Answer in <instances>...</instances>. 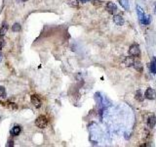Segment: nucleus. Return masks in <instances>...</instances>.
<instances>
[{"instance_id": "nucleus-1", "label": "nucleus", "mask_w": 156, "mask_h": 147, "mask_svg": "<svg viewBox=\"0 0 156 147\" xmlns=\"http://www.w3.org/2000/svg\"><path fill=\"white\" fill-rule=\"evenodd\" d=\"M48 125V120L46 116L44 115H40V116L35 120V125L39 129H45Z\"/></svg>"}, {"instance_id": "nucleus-2", "label": "nucleus", "mask_w": 156, "mask_h": 147, "mask_svg": "<svg viewBox=\"0 0 156 147\" xmlns=\"http://www.w3.org/2000/svg\"><path fill=\"white\" fill-rule=\"evenodd\" d=\"M129 54L133 57H139L141 55V50H139V47L138 44H133L131 45L130 48H129Z\"/></svg>"}, {"instance_id": "nucleus-3", "label": "nucleus", "mask_w": 156, "mask_h": 147, "mask_svg": "<svg viewBox=\"0 0 156 147\" xmlns=\"http://www.w3.org/2000/svg\"><path fill=\"white\" fill-rule=\"evenodd\" d=\"M30 101H31V103L33 104V106L35 107V108H40L41 105H42L41 99H40V97L37 94H32L30 96Z\"/></svg>"}, {"instance_id": "nucleus-4", "label": "nucleus", "mask_w": 156, "mask_h": 147, "mask_svg": "<svg viewBox=\"0 0 156 147\" xmlns=\"http://www.w3.org/2000/svg\"><path fill=\"white\" fill-rule=\"evenodd\" d=\"M144 96H146V99L154 100L156 97V92L154 89H152V88H147L146 93H144Z\"/></svg>"}, {"instance_id": "nucleus-5", "label": "nucleus", "mask_w": 156, "mask_h": 147, "mask_svg": "<svg viewBox=\"0 0 156 147\" xmlns=\"http://www.w3.org/2000/svg\"><path fill=\"white\" fill-rule=\"evenodd\" d=\"M106 10L110 14H115V13L117 12V6L113 2H108V3L106 4Z\"/></svg>"}, {"instance_id": "nucleus-6", "label": "nucleus", "mask_w": 156, "mask_h": 147, "mask_svg": "<svg viewBox=\"0 0 156 147\" xmlns=\"http://www.w3.org/2000/svg\"><path fill=\"white\" fill-rule=\"evenodd\" d=\"M113 22L116 24L117 26H123L125 23V21L121 15H114L113 16Z\"/></svg>"}, {"instance_id": "nucleus-7", "label": "nucleus", "mask_w": 156, "mask_h": 147, "mask_svg": "<svg viewBox=\"0 0 156 147\" xmlns=\"http://www.w3.org/2000/svg\"><path fill=\"white\" fill-rule=\"evenodd\" d=\"M21 127H20V125H14V127H12V130H11V135H13V136H18L19 134L21 133Z\"/></svg>"}, {"instance_id": "nucleus-8", "label": "nucleus", "mask_w": 156, "mask_h": 147, "mask_svg": "<svg viewBox=\"0 0 156 147\" xmlns=\"http://www.w3.org/2000/svg\"><path fill=\"white\" fill-rule=\"evenodd\" d=\"M155 125H156V117L154 115H151L148 118V120H147V125H148L149 129H153L155 127Z\"/></svg>"}, {"instance_id": "nucleus-9", "label": "nucleus", "mask_w": 156, "mask_h": 147, "mask_svg": "<svg viewBox=\"0 0 156 147\" xmlns=\"http://www.w3.org/2000/svg\"><path fill=\"white\" fill-rule=\"evenodd\" d=\"M8 29H9V26H8V24L6 22H3V24H2V26H1V28H0V36H4L5 34L7 33Z\"/></svg>"}, {"instance_id": "nucleus-10", "label": "nucleus", "mask_w": 156, "mask_h": 147, "mask_svg": "<svg viewBox=\"0 0 156 147\" xmlns=\"http://www.w3.org/2000/svg\"><path fill=\"white\" fill-rule=\"evenodd\" d=\"M137 13H138V17H139V22L142 24V21L144 20V17H146V15H144V10H142L139 6H137Z\"/></svg>"}, {"instance_id": "nucleus-11", "label": "nucleus", "mask_w": 156, "mask_h": 147, "mask_svg": "<svg viewBox=\"0 0 156 147\" xmlns=\"http://www.w3.org/2000/svg\"><path fill=\"white\" fill-rule=\"evenodd\" d=\"M148 69L151 74L156 73V59L155 58H153L151 62L148 64Z\"/></svg>"}, {"instance_id": "nucleus-12", "label": "nucleus", "mask_w": 156, "mask_h": 147, "mask_svg": "<svg viewBox=\"0 0 156 147\" xmlns=\"http://www.w3.org/2000/svg\"><path fill=\"white\" fill-rule=\"evenodd\" d=\"M124 63L127 67H131V66L134 65V63H135V59H134L133 56L130 55V57H126Z\"/></svg>"}, {"instance_id": "nucleus-13", "label": "nucleus", "mask_w": 156, "mask_h": 147, "mask_svg": "<svg viewBox=\"0 0 156 147\" xmlns=\"http://www.w3.org/2000/svg\"><path fill=\"white\" fill-rule=\"evenodd\" d=\"M95 99H96V102L98 103L99 106H101L104 103V100H103V97L101 96V93L99 92H97L95 94Z\"/></svg>"}, {"instance_id": "nucleus-14", "label": "nucleus", "mask_w": 156, "mask_h": 147, "mask_svg": "<svg viewBox=\"0 0 156 147\" xmlns=\"http://www.w3.org/2000/svg\"><path fill=\"white\" fill-rule=\"evenodd\" d=\"M144 97H146V96H144V94H142V92L141 91V90H138V91L136 92L135 98L138 101H139V102H142V101L144 100Z\"/></svg>"}, {"instance_id": "nucleus-15", "label": "nucleus", "mask_w": 156, "mask_h": 147, "mask_svg": "<svg viewBox=\"0 0 156 147\" xmlns=\"http://www.w3.org/2000/svg\"><path fill=\"white\" fill-rule=\"evenodd\" d=\"M134 68L136 69L138 72H142V70H144V68H142V63L139 62V60H135V63H134V65H133Z\"/></svg>"}, {"instance_id": "nucleus-16", "label": "nucleus", "mask_w": 156, "mask_h": 147, "mask_svg": "<svg viewBox=\"0 0 156 147\" xmlns=\"http://www.w3.org/2000/svg\"><path fill=\"white\" fill-rule=\"evenodd\" d=\"M120 5L124 8L125 10H129L130 9V5H129V1L128 0H119Z\"/></svg>"}, {"instance_id": "nucleus-17", "label": "nucleus", "mask_w": 156, "mask_h": 147, "mask_svg": "<svg viewBox=\"0 0 156 147\" xmlns=\"http://www.w3.org/2000/svg\"><path fill=\"white\" fill-rule=\"evenodd\" d=\"M68 4L72 8H76L79 5V0H68Z\"/></svg>"}, {"instance_id": "nucleus-18", "label": "nucleus", "mask_w": 156, "mask_h": 147, "mask_svg": "<svg viewBox=\"0 0 156 147\" xmlns=\"http://www.w3.org/2000/svg\"><path fill=\"white\" fill-rule=\"evenodd\" d=\"M12 31L14 33H19L21 31V25L19 23H15L14 25L12 26Z\"/></svg>"}, {"instance_id": "nucleus-19", "label": "nucleus", "mask_w": 156, "mask_h": 147, "mask_svg": "<svg viewBox=\"0 0 156 147\" xmlns=\"http://www.w3.org/2000/svg\"><path fill=\"white\" fill-rule=\"evenodd\" d=\"M6 97V89L4 86H0V98Z\"/></svg>"}, {"instance_id": "nucleus-20", "label": "nucleus", "mask_w": 156, "mask_h": 147, "mask_svg": "<svg viewBox=\"0 0 156 147\" xmlns=\"http://www.w3.org/2000/svg\"><path fill=\"white\" fill-rule=\"evenodd\" d=\"M149 23H150V16H146L144 20L142 21V24H144V25H148Z\"/></svg>"}, {"instance_id": "nucleus-21", "label": "nucleus", "mask_w": 156, "mask_h": 147, "mask_svg": "<svg viewBox=\"0 0 156 147\" xmlns=\"http://www.w3.org/2000/svg\"><path fill=\"white\" fill-rule=\"evenodd\" d=\"M6 146L7 147H13V146H14V141H13V139H9V140H8Z\"/></svg>"}, {"instance_id": "nucleus-22", "label": "nucleus", "mask_w": 156, "mask_h": 147, "mask_svg": "<svg viewBox=\"0 0 156 147\" xmlns=\"http://www.w3.org/2000/svg\"><path fill=\"white\" fill-rule=\"evenodd\" d=\"M4 46V38H3V36H0V50L3 48Z\"/></svg>"}, {"instance_id": "nucleus-23", "label": "nucleus", "mask_w": 156, "mask_h": 147, "mask_svg": "<svg viewBox=\"0 0 156 147\" xmlns=\"http://www.w3.org/2000/svg\"><path fill=\"white\" fill-rule=\"evenodd\" d=\"M90 0H79V2H81V3H86V2H89Z\"/></svg>"}, {"instance_id": "nucleus-24", "label": "nucleus", "mask_w": 156, "mask_h": 147, "mask_svg": "<svg viewBox=\"0 0 156 147\" xmlns=\"http://www.w3.org/2000/svg\"><path fill=\"white\" fill-rule=\"evenodd\" d=\"M1 60H2V55H1V53H0V62H1Z\"/></svg>"}, {"instance_id": "nucleus-25", "label": "nucleus", "mask_w": 156, "mask_h": 147, "mask_svg": "<svg viewBox=\"0 0 156 147\" xmlns=\"http://www.w3.org/2000/svg\"><path fill=\"white\" fill-rule=\"evenodd\" d=\"M21 1H23V2H26V1H28V0H21Z\"/></svg>"}]
</instances>
